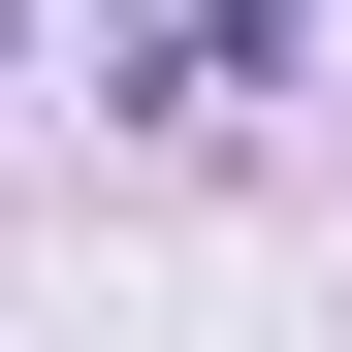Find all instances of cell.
Returning <instances> with one entry per match:
<instances>
[{"label": "cell", "instance_id": "obj_1", "mask_svg": "<svg viewBox=\"0 0 352 352\" xmlns=\"http://www.w3.org/2000/svg\"><path fill=\"white\" fill-rule=\"evenodd\" d=\"M0 65H32V32H0Z\"/></svg>", "mask_w": 352, "mask_h": 352}]
</instances>
